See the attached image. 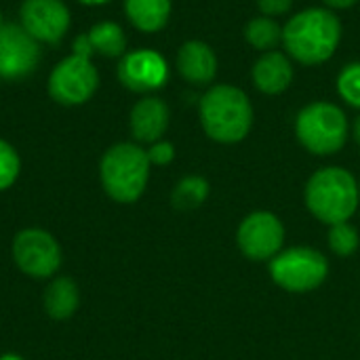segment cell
I'll return each mask as SVG.
<instances>
[{
  "label": "cell",
  "mask_w": 360,
  "mask_h": 360,
  "mask_svg": "<svg viewBox=\"0 0 360 360\" xmlns=\"http://www.w3.org/2000/svg\"><path fill=\"white\" fill-rule=\"evenodd\" d=\"M342 40V21L327 6L304 8L283 27L287 55L302 65H321L329 61Z\"/></svg>",
  "instance_id": "1"
},
{
  "label": "cell",
  "mask_w": 360,
  "mask_h": 360,
  "mask_svg": "<svg viewBox=\"0 0 360 360\" xmlns=\"http://www.w3.org/2000/svg\"><path fill=\"white\" fill-rule=\"evenodd\" d=\"M202 131L217 143H238L253 127L249 95L234 84H213L198 103Z\"/></svg>",
  "instance_id": "2"
},
{
  "label": "cell",
  "mask_w": 360,
  "mask_h": 360,
  "mask_svg": "<svg viewBox=\"0 0 360 360\" xmlns=\"http://www.w3.org/2000/svg\"><path fill=\"white\" fill-rule=\"evenodd\" d=\"M359 181L342 167H325L306 184V207L323 224L348 221L359 207Z\"/></svg>",
  "instance_id": "3"
},
{
  "label": "cell",
  "mask_w": 360,
  "mask_h": 360,
  "mask_svg": "<svg viewBox=\"0 0 360 360\" xmlns=\"http://www.w3.org/2000/svg\"><path fill=\"white\" fill-rule=\"evenodd\" d=\"M150 158L139 143L122 141L105 150L99 162V179L105 194L116 202H135L150 179Z\"/></svg>",
  "instance_id": "4"
},
{
  "label": "cell",
  "mask_w": 360,
  "mask_h": 360,
  "mask_svg": "<svg viewBox=\"0 0 360 360\" xmlns=\"http://www.w3.org/2000/svg\"><path fill=\"white\" fill-rule=\"evenodd\" d=\"M295 133L308 152L316 156H329L346 146L350 124L340 105L331 101H314L302 108L297 114Z\"/></svg>",
  "instance_id": "5"
},
{
  "label": "cell",
  "mask_w": 360,
  "mask_h": 360,
  "mask_svg": "<svg viewBox=\"0 0 360 360\" xmlns=\"http://www.w3.org/2000/svg\"><path fill=\"white\" fill-rule=\"evenodd\" d=\"M270 274L278 287L291 293H306L325 283L329 264L321 251L295 247L270 259Z\"/></svg>",
  "instance_id": "6"
},
{
  "label": "cell",
  "mask_w": 360,
  "mask_h": 360,
  "mask_svg": "<svg viewBox=\"0 0 360 360\" xmlns=\"http://www.w3.org/2000/svg\"><path fill=\"white\" fill-rule=\"evenodd\" d=\"M99 89V72L91 57L68 55L51 72L46 91L61 105H82Z\"/></svg>",
  "instance_id": "7"
},
{
  "label": "cell",
  "mask_w": 360,
  "mask_h": 360,
  "mask_svg": "<svg viewBox=\"0 0 360 360\" xmlns=\"http://www.w3.org/2000/svg\"><path fill=\"white\" fill-rule=\"evenodd\" d=\"M13 259L17 268L32 278H49L61 266V247L53 234L30 228L15 236Z\"/></svg>",
  "instance_id": "8"
},
{
  "label": "cell",
  "mask_w": 360,
  "mask_h": 360,
  "mask_svg": "<svg viewBox=\"0 0 360 360\" xmlns=\"http://www.w3.org/2000/svg\"><path fill=\"white\" fill-rule=\"evenodd\" d=\"M72 23L63 0H23L19 6V25L40 44H59Z\"/></svg>",
  "instance_id": "9"
},
{
  "label": "cell",
  "mask_w": 360,
  "mask_h": 360,
  "mask_svg": "<svg viewBox=\"0 0 360 360\" xmlns=\"http://www.w3.org/2000/svg\"><path fill=\"white\" fill-rule=\"evenodd\" d=\"M116 76L124 89L139 95H150L167 84L169 63L158 51L135 49L120 57Z\"/></svg>",
  "instance_id": "10"
},
{
  "label": "cell",
  "mask_w": 360,
  "mask_h": 360,
  "mask_svg": "<svg viewBox=\"0 0 360 360\" xmlns=\"http://www.w3.org/2000/svg\"><path fill=\"white\" fill-rule=\"evenodd\" d=\"M40 42H36L19 23H4L0 27V78L21 80L30 76L42 57Z\"/></svg>",
  "instance_id": "11"
},
{
  "label": "cell",
  "mask_w": 360,
  "mask_h": 360,
  "mask_svg": "<svg viewBox=\"0 0 360 360\" xmlns=\"http://www.w3.org/2000/svg\"><path fill=\"white\" fill-rule=\"evenodd\" d=\"M238 249L253 262L272 259L285 243V228L281 219L268 211L251 213L238 228Z\"/></svg>",
  "instance_id": "12"
},
{
  "label": "cell",
  "mask_w": 360,
  "mask_h": 360,
  "mask_svg": "<svg viewBox=\"0 0 360 360\" xmlns=\"http://www.w3.org/2000/svg\"><path fill=\"white\" fill-rule=\"evenodd\" d=\"M72 53L91 57H122L127 53V34L116 21H99L91 25L84 34H78L72 44Z\"/></svg>",
  "instance_id": "13"
},
{
  "label": "cell",
  "mask_w": 360,
  "mask_h": 360,
  "mask_svg": "<svg viewBox=\"0 0 360 360\" xmlns=\"http://www.w3.org/2000/svg\"><path fill=\"white\" fill-rule=\"evenodd\" d=\"M175 68L192 86H209L217 76V55L202 40H188L179 46Z\"/></svg>",
  "instance_id": "14"
},
{
  "label": "cell",
  "mask_w": 360,
  "mask_h": 360,
  "mask_svg": "<svg viewBox=\"0 0 360 360\" xmlns=\"http://www.w3.org/2000/svg\"><path fill=\"white\" fill-rule=\"evenodd\" d=\"M169 105L154 95H148L143 99H139L129 116V127L131 133L135 137V141L139 143H154L160 141L162 135L169 129Z\"/></svg>",
  "instance_id": "15"
},
{
  "label": "cell",
  "mask_w": 360,
  "mask_h": 360,
  "mask_svg": "<svg viewBox=\"0 0 360 360\" xmlns=\"http://www.w3.org/2000/svg\"><path fill=\"white\" fill-rule=\"evenodd\" d=\"M251 78L257 91L266 95H278L287 91L293 82V63L289 55L281 51L262 53L259 59L253 63Z\"/></svg>",
  "instance_id": "16"
},
{
  "label": "cell",
  "mask_w": 360,
  "mask_h": 360,
  "mask_svg": "<svg viewBox=\"0 0 360 360\" xmlns=\"http://www.w3.org/2000/svg\"><path fill=\"white\" fill-rule=\"evenodd\" d=\"M124 15L135 30L156 34L169 23L171 0H124Z\"/></svg>",
  "instance_id": "17"
},
{
  "label": "cell",
  "mask_w": 360,
  "mask_h": 360,
  "mask_svg": "<svg viewBox=\"0 0 360 360\" xmlns=\"http://www.w3.org/2000/svg\"><path fill=\"white\" fill-rule=\"evenodd\" d=\"M80 304V291L72 278H55L44 291V310L55 321L70 319Z\"/></svg>",
  "instance_id": "18"
},
{
  "label": "cell",
  "mask_w": 360,
  "mask_h": 360,
  "mask_svg": "<svg viewBox=\"0 0 360 360\" xmlns=\"http://www.w3.org/2000/svg\"><path fill=\"white\" fill-rule=\"evenodd\" d=\"M245 38L255 51L268 53V51H274L278 46V42H283V27L276 19L259 15L247 23Z\"/></svg>",
  "instance_id": "19"
},
{
  "label": "cell",
  "mask_w": 360,
  "mask_h": 360,
  "mask_svg": "<svg viewBox=\"0 0 360 360\" xmlns=\"http://www.w3.org/2000/svg\"><path fill=\"white\" fill-rule=\"evenodd\" d=\"M207 196H209V181L200 175H188L175 186L171 194V202L179 211H192L198 209L207 200Z\"/></svg>",
  "instance_id": "20"
},
{
  "label": "cell",
  "mask_w": 360,
  "mask_h": 360,
  "mask_svg": "<svg viewBox=\"0 0 360 360\" xmlns=\"http://www.w3.org/2000/svg\"><path fill=\"white\" fill-rule=\"evenodd\" d=\"M338 93L348 105L360 110V61L348 63L340 72V76H338Z\"/></svg>",
  "instance_id": "21"
},
{
  "label": "cell",
  "mask_w": 360,
  "mask_h": 360,
  "mask_svg": "<svg viewBox=\"0 0 360 360\" xmlns=\"http://www.w3.org/2000/svg\"><path fill=\"white\" fill-rule=\"evenodd\" d=\"M329 247L340 257L352 255L359 249V232H356V228L350 226L348 221L331 226V230H329Z\"/></svg>",
  "instance_id": "22"
},
{
  "label": "cell",
  "mask_w": 360,
  "mask_h": 360,
  "mask_svg": "<svg viewBox=\"0 0 360 360\" xmlns=\"http://www.w3.org/2000/svg\"><path fill=\"white\" fill-rule=\"evenodd\" d=\"M19 171H21V160L17 150L8 141L0 139V192L17 181Z\"/></svg>",
  "instance_id": "23"
},
{
  "label": "cell",
  "mask_w": 360,
  "mask_h": 360,
  "mask_svg": "<svg viewBox=\"0 0 360 360\" xmlns=\"http://www.w3.org/2000/svg\"><path fill=\"white\" fill-rule=\"evenodd\" d=\"M146 152H148L150 165H156V167H165V165H169V162L175 158V148H173V143L162 141V139L150 143V148H148Z\"/></svg>",
  "instance_id": "24"
},
{
  "label": "cell",
  "mask_w": 360,
  "mask_h": 360,
  "mask_svg": "<svg viewBox=\"0 0 360 360\" xmlns=\"http://www.w3.org/2000/svg\"><path fill=\"white\" fill-rule=\"evenodd\" d=\"M293 2L295 0H257V6L266 17L276 19L281 15H287L293 8Z\"/></svg>",
  "instance_id": "25"
},
{
  "label": "cell",
  "mask_w": 360,
  "mask_h": 360,
  "mask_svg": "<svg viewBox=\"0 0 360 360\" xmlns=\"http://www.w3.org/2000/svg\"><path fill=\"white\" fill-rule=\"evenodd\" d=\"M359 0H323V4L327 6V8H350V6H354Z\"/></svg>",
  "instance_id": "26"
},
{
  "label": "cell",
  "mask_w": 360,
  "mask_h": 360,
  "mask_svg": "<svg viewBox=\"0 0 360 360\" xmlns=\"http://www.w3.org/2000/svg\"><path fill=\"white\" fill-rule=\"evenodd\" d=\"M352 137H354L356 146L360 148V114L354 118V122H352Z\"/></svg>",
  "instance_id": "27"
},
{
  "label": "cell",
  "mask_w": 360,
  "mask_h": 360,
  "mask_svg": "<svg viewBox=\"0 0 360 360\" xmlns=\"http://www.w3.org/2000/svg\"><path fill=\"white\" fill-rule=\"evenodd\" d=\"M78 2H82V4H86V6H101V4H108V2H112V0H78Z\"/></svg>",
  "instance_id": "28"
},
{
  "label": "cell",
  "mask_w": 360,
  "mask_h": 360,
  "mask_svg": "<svg viewBox=\"0 0 360 360\" xmlns=\"http://www.w3.org/2000/svg\"><path fill=\"white\" fill-rule=\"evenodd\" d=\"M0 360H23V359H19V356H15V354H4V356H0Z\"/></svg>",
  "instance_id": "29"
},
{
  "label": "cell",
  "mask_w": 360,
  "mask_h": 360,
  "mask_svg": "<svg viewBox=\"0 0 360 360\" xmlns=\"http://www.w3.org/2000/svg\"><path fill=\"white\" fill-rule=\"evenodd\" d=\"M4 25V21H2V8H0V27Z\"/></svg>",
  "instance_id": "30"
},
{
  "label": "cell",
  "mask_w": 360,
  "mask_h": 360,
  "mask_svg": "<svg viewBox=\"0 0 360 360\" xmlns=\"http://www.w3.org/2000/svg\"><path fill=\"white\" fill-rule=\"evenodd\" d=\"M359 192H360V184H359Z\"/></svg>",
  "instance_id": "31"
},
{
  "label": "cell",
  "mask_w": 360,
  "mask_h": 360,
  "mask_svg": "<svg viewBox=\"0 0 360 360\" xmlns=\"http://www.w3.org/2000/svg\"><path fill=\"white\" fill-rule=\"evenodd\" d=\"M0 80H2V78H0Z\"/></svg>",
  "instance_id": "32"
}]
</instances>
